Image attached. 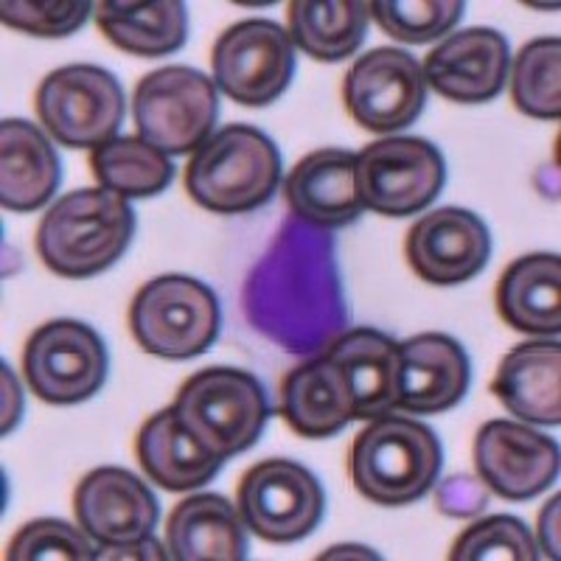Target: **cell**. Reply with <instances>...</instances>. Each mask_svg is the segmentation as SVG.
I'll use <instances>...</instances> for the list:
<instances>
[{
    "label": "cell",
    "mask_w": 561,
    "mask_h": 561,
    "mask_svg": "<svg viewBox=\"0 0 561 561\" xmlns=\"http://www.w3.org/2000/svg\"><path fill=\"white\" fill-rule=\"evenodd\" d=\"M129 199L107 188H77L45 210L37 228V255L59 278L102 275L129 250L135 237Z\"/></svg>",
    "instance_id": "cell-1"
},
{
    "label": "cell",
    "mask_w": 561,
    "mask_h": 561,
    "mask_svg": "<svg viewBox=\"0 0 561 561\" xmlns=\"http://www.w3.org/2000/svg\"><path fill=\"white\" fill-rule=\"evenodd\" d=\"M408 264L424 284L458 287L478 278L491 259L489 225L469 208L444 205L421 214L404 242Z\"/></svg>",
    "instance_id": "cell-14"
},
{
    "label": "cell",
    "mask_w": 561,
    "mask_h": 561,
    "mask_svg": "<svg viewBox=\"0 0 561 561\" xmlns=\"http://www.w3.org/2000/svg\"><path fill=\"white\" fill-rule=\"evenodd\" d=\"M110 354L102 334L82 320H48L37 325L23 351V374L37 399L73 408L107 382Z\"/></svg>",
    "instance_id": "cell-10"
},
{
    "label": "cell",
    "mask_w": 561,
    "mask_h": 561,
    "mask_svg": "<svg viewBox=\"0 0 561 561\" xmlns=\"http://www.w3.org/2000/svg\"><path fill=\"white\" fill-rule=\"evenodd\" d=\"M96 542L90 539L82 525H70L65 519L43 517L26 523L7 548L9 561H93Z\"/></svg>",
    "instance_id": "cell-32"
},
{
    "label": "cell",
    "mask_w": 561,
    "mask_h": 561,
    "mask_svg": "<svg viewBox=\"0 0 561 561\" xmlns=\"http://www.w3.org/2000/svg\"><path fill=\"white\" fill-rule=\"evenodd\" d=\"M497 312L514 332L530 337H559L561 332V259L528 253L503 270L497 284Z\"/></svg>",
    "instance_id": "cell-24"
},
{
    "label": "cell",
    "mask_w": 561,
    "mask_h": 561,
    "mask_svg": "<svg viewBox=\"0 0 561 561\" xmlns=\"http://www.w3.org/2000/svg\"><path fill=\"white\" fill-rule=\"evenodd\" d=\"M73 511L99 548L154 534L160 519L154 491L124 466H99L84 474L73 491Z\"/></svg>",
    "instance_id": "cell-17"
},
{
    "label": "cell",
    "mask_w": 561,
    "mask_h": 561,
    "mask_svg": "<svg viewBox=\"0 0 561 561\" xmlns=\"http://www.w3.org/2000/svg\"><path fill=\"white\" fill-rule=\"evenodd\" d=\"M491 393L523 424L559 427L561 424V343L539 337L519 343L500 359Z\"/></svg>",
    "instance_id": "cell-19"
},
{
    "label": "cell",
    "mask_w": 561,
    "mask_h": 561,
    "mask_svg": "<svg viewBox=\"0 0 561 561\" xmlns=\"http://www.w3.org/2000/svg\"><path fill=\"white\" fill-rule=\"evenodd\" d=\"M474 469L485 489L508 503H528L559 480L561 453L550 435L511 419H491L474 438Z\"/></svg>",
    "instance_id": "cell-13"
},
{
    "label": "cell",
    "mask_w": 561,
    "mask_h": 561,
    "mask_svg": "<svg viewBox=\"0 0 561 561\" xmlns=\"http://www.w3.org/2000/svg\"><path fill=\"white\" fill-rule=\"evenodd\" d=\"M138 135L160 152L194 154L217 133L219 88L188 65H169L140 79L133 96Z\"/></svg>",
    "instance_id": "cell-7"
},
{
    "label": "cell",
    "mask_w": 561,
    "mask_h": 561,
    "mask_svg": "<svg viewBox=\"0 0 561 561\" xmlns=\"http://www.w3.org/2000/svg\"><path fill=\"white\" fill-rule=\"evenodd\" d=\"M214 84L242 107L278 102L295 79L298 57L289 32L267 18L225 28L210 54Z\"/></svg>",
    "instance_id": "cell-11"
},
{
    "label": "cell",
    "mask_w": 561,
    "mask_h": 561,
    "mask_svg": "<svg viewBox=\"0 0 561 561\" xmlns=\"http://www.w3.org/2000/svg\"><path fill=\"white\" fill-rule=\"evenodd\" d=\"M447 185V160L427 138L388 135L357 152V188L363 205L379 217L424 214Z\"/></svg>",
    "instance_id": "cell-8"
},
{
    "label": "cell",
    "mask_w": 561,
    "mask_h": 561,
    "mask_svg": "<svg viewBox=\"0 0 561 561\" xmlns=\"http://www.w3.org/2000/svg\"><path fill=\"white\" fill-rule=\"evenodd\" d=\"M489 494L485 483L472 474H453L438 485L435 503H438L440 514H447L453 519H469L483 514L489 505Z\"/></svg>",
    "instance_id": "cell-34"
},
{
    "label": "cell",
    "mask_w": 561,
    "mask_h": 561,
    "mask_svg": "<svg viewBox=\"0 0 561 561\" xmlns=\"http://www.w3.org/2000/svg\"><path fill=\"white\" fill-rule=\"evenodd\" d=\"M222 329L217 293L192 275H158L129 304V332L140 348L160 359L185 363L214 348Z\"/></svg>",
    "instance_id": "cell-5"
},
{
    "label": "cell",
    "mask_w": 561,
    "mask_h": 561,
    "mask_svg": "<svg viewBox=\"0 0 561 561\" xmlns=\"http://www.w3.org/2000/svg\"><path fill=\"white\" fill-rule=\"evenodd\" d=\"M174 413L183 427L219 460H230L259 444L270 419L267 390L250 370L217 365L180 385Z\"/></svg>",
    "instance_id": "cell-4"
},
{
    "label": "cell",
    "mask_w": 561,
    "mask_h": 561,
    "mask_svg": "<svg viewBox=\"0 0 561 561\" xmlns=\"http://www.w3.org/2000/svg\"><path fill=\"white\" fill-rule=\"evenodd\" d=\"M427 88L455 104H489L508 84L511 48L505 34L472 26L440 39L421 62Z\"/></svg>",
    "instance_id": "cell-15"
},
{
    "label": "cell",
    "mask_w": 561,
    "mask_h": 561,
    "mask_svg": "<svg viewBox=\"0 0 561 561\" xmlns=\"http://www.w3.org/2000/svg\"><path fill=\"white\" fill-rule=\"evenodd\" d=\"M280 419L300 438L325 440L343 433L351 421H357L343 368L320 354L289 370L280 385Z\"/></svg>",
    "instance_id": "cell-20"
},
{
    "label": "cell",
    "mask_w": 561,
    "mask_h": 561,
    "mask_svg": "<svg viewBox=\"0 0 561 561\" xmlns=\"http://www.w3.org/2000/svg\"><path fill=\"white\" fill-rule=\"evenodd\" d=\"M444 447L430 424L393 413L368 421L351 447V480L368 503L402 508L438 483Z\"/></svg>",
    "instance_id": "cell-2"
},
{
    "label": "cell",
    "mask_w": 561,
    "mask_h": 561,
    "mask_svg": "<svg viewBox=\"0 0 561 561\" xmlns=\"http://www.w3.org/2000/svg\"><path fill=\"white\" fill-rule=\"evenodd\" d=\"M135 455L149 480L167 491H194L217 478L225 460L208 449L183 427L174 408H163L149 415L135 438Z\"/></svg>",
    "instance_id": "cell-23"
},
{
    "label": "cell",
    "mask_w": 561,
    "mask_h": 561,
    "mask_svg": "<svg viewBox=\"0 0 561 561\" xmlns=\"http://www.w3.org/2000/svg\"><path fill=\"white\" fill-rule=\"evenodd\" d=\"M62 183V163L51 135L26 118L0 124V203L12 214L45 208Z\"/></svg>",
    "instance_id": "cell-21"
},
{
    "label": "cell",
    "mask_w": 561,
    "mask_h": 561,
    "mask_svg": "<svg viewBox=\"0 0 561 561\" xmlns=\"http://www.w3.org/2000/svg\"><path fill=\"white\" fill-rule=\"evenodd\" d=\"M343 102L363 129L393 135L424 113L427 79L419 59L404 48H374L354 59L345 73Z\"/></svg>",
    "instance_id": "cell-12"
},
{
    "label": "cell",
    "mask_w": 561,
    "mask_h": 561,
    "mask_svg": "<svg viewBox=\"0 0 561 561\" xmlns=\"http://www.w3.org/2000/svg\"><path fill=\"white\" fill-rule=\"evenodd\" d=\"M334 561V559H382L377 550L365 548V545H334L325 553H320V561Z\"/></svg>",
    "instance_id": "cell-38"
},
{
    "label": "cell",
    "mask_w": 561,
    "mask_h": 561,
    "mask_svg": "<svg viewBox=\"0 0 561 561\" xmlns=\"http://www.w3.org/2000/svg\"><path fill=\"white\" fill-rule=\"evenodd\" d=\"M472 385V363L453 334L424 332L399 343L396 413L440 415L458 408Z\"/></svg>",
    "instance_id": "cell-16"
},
{
    "label": "cell",
    "mask_w": 561,
    "mask_h": 561,
    "mask_svg": "<svg viewBox=\"0 0 561 561\" xmlns=\"http://www.w3.org/2000/svg\"><path fill=\"white\" fill-rule=\"evenodd\" d=\"M34 107L43 129L59 147L99 149L118 138L127 115V96L113 70L73 62L51 70L39 82Z\"/></svg>",
    "instance_id": "cell-6"
},
{
    "label": "cell",
    "mask_w": 561,
    "mask_h": 561,
    "mask_svg": "<svg viewBox=\"0 0 561 561\" xmlns=\"http://www.w3.org/2000/svg\"><path fill=\"white\" fill-rule=\"evenodd\" d=\"M284 160L275 140L253 124H228L185 167V192L199 208L237 217L267 205L280 188Z\"/></svg>",
    "instance_id": "cell-3"
},
{
    "label": "cell",
    "mask_w": 561,
    "mask_h": 561,
    "mask_svg": "<svg viewBox=\"0 0 561 561\" xmlns=\"http://www.w3.org/2000/svg\"><path fill=\"white\" fill-rule=\"evenodd\" d=\"M93 14L99 32L129 57H172L188 39V7L183 0H104Z\"/></svg>",
    "instance_id": "cell-26"
},
{
    "label": "cell",
    "mask_w": 561,
    "mask_h": 561,
    "mask_svg": "<svg viewBox=\"0 0 561 561\" xmlns=\"http://www.w3.org/2000/svg\"><path fill=\"white\" fill-rule=\"evenodd\" d=\"M323 354L343 368L359 421H374L379 415L393 413L399 343L390 334L370 325H357L340 334Z\"/></svg>",
    "instance_id": "cell-25"
},
{
    "label": "cell",
    "mask_w": 561,
    "mask_h": 561,
    "mask_svg": "<svg viewBox=\"0 0 561 561\" xmlns=\"http://www.w3.org/2000/svg\"><path fill=\"white\" fill-rule=\"evenodd\" d=\"M511 102L536 122L561 118V39L536 37L511 57Z\"/></svg>",
    "instance_id": "cell-29"
},
{
    "label": "cell",
    "mask_w": 561,
    "mask_h": 561,
    "mask_svg": "<svg viewBox=\"0 0 561 561\" xmlns=\"http://www.w3.org/2000/svg\"><path fill=\"white\" fill-rule=\"evenodd\" d=\"M453 561H536V539L528 525L511 514H491L460 530L449 550Z\"/></svg>",
    "instance_id": "cell-31"
},
{
    "label": "cell",
    "mask_w": 561,
    "mask_h": 561,
    "mask_svg": "<svg viewBox=\"0 0 561 561\" xmlns=\"http://www.w3.org/2000/svg\"><path fill=\"white\" fill-rule=\"evenodd\" d=\"M99 561H113V559H169V550L154 539L152 534L140 536L135 542H124V545H107V548L96 550Z\"/></svg>",
    "instance_id": "cell-35"
},
{
    "label": "cell",
    "mask_w": 561,
    "mask_h": 561,
    "mask_svg": "<svg viewBox=\"0 0 561 561\" xmlns=\"http://www.w3.org/2000/svg\"><path fill=\"white\" fill-rule=\"evenodd\" d=\"M463 0H374L370 18L388 37L404 45L444 39L463 20Z\"/></svg>",
    "instance_id": "cell-30"
},
{
    "label": "cell",
    "mask_w": 561,
    "mask_h": 561,
    "mask_svg": "<svg viewBox=\"0 0 561 561\" xmlns=\"http://www.w3.org/2000/svg\"><path fill=\"white\" fill-rule=\"evenodd\" d=\"M237 508L250 534L270 545L304 542L325 517V491L307 466L289 458L259 460L242 474Z\"/></svg>",
    "instance_id": "cell-9"
},
{
    "label": "cell",
    "mask_w": 561,
    "mask_h": 561,
    "mask_svg": "<svg viewBox=\"0 0 561 561\" xmlns=\"http://www.w3.org/2000/svg\"><path fill=\"white\" fill-rule=\"evenodd\" d=\"M559 505L561 500L556 494L539 514V542H536L539 559H559Z\"/></svg>",
    "instance_id": "cell-36"
},
{
    "label": "cell",
    "mask_w": 561,
    "mask_h": 561,
    "mask_svg": "<svg viewBox=\"0 0 561 561\" xmlns=\"http://www.w3.org/2000/svg\"><path fill=\"white\" fill-rule=\"evenodd\" d=\"M96 12L88 0H48V3H32V0H3L0 3V20L3 26L32 37H70L88 23L90 14Z\"/></svg>",
    "instance_id": "cell-33"
},
{
    "label": "cell",
    "mask_w": 561,
    "mask_h": 561,
    "mask_svg": "<svg viewBox=\"0 0 561 561\" xmlns=\"http://www.w3.org/2000/svg\"><path fill=\"white\" fill-rule=\"evenodd\" d=\"M20 413H23V396H20V385L9 365L3 363V435L12 433L18 427Z\"/></svg>",
    "instance_id": "cell-37"
},
{
    "label": "cell",
    "mask_w": 561,
    "mask_h": 561,
    "mask_svg": "<svg viewBox=\"0 0 561 561\" xmlns=\"http://www.w3.org/2000/svg\"><path fill=\"white\" fill-rule=\"evenodd\" d=\"M90 169L102 188L124 199L158 197L174 180L172 158L140 135H118L93 149Z\"/></svg>",
    "instance_id": "cell-28"
},
{
    "label": "cell",
    "mask_w": 561,
    "mask_h": 561,
    "mask_svg": "<svg viewBox=\"0 0 561 561\" xmlns=\"http://www.w3.org/2000/svg\"><path fill=\"white\" fill-rule=\"evenodd\" d=\"M293 217L320 230L357 222L365 210L357 188V154L340 147L314 149L284 180Z\"/></svg>",
    "instance_id": "cell-18"
},
{
    "label": "cell",
    "mask_w": 561,
    "mask_h": 561,
    "mask_svg": "<svg viewBox=\"0 0 561 561\" xmlns=\"http://www.w3.org/2000/svg\"><path fill=\"white\" fill-rule=\"evenodd\" d=\"M167 550L174 561H244L250 556L248 525L222 494H192L169 514Z\"/></svg>",
    "instance_id": "cell-22"
},
{
    "label": "cell",
    "mask_w": 561,
    "mask_h": 561,
    "mask_svg": "<svg viewBox=\"0 0 561 561\" xmlns=\"http://www.w3.org/2000/svg\"><path fill=\"white\" fill-rule=\"evenodd\" d=\"M370 23V3L363 0H293L289 37L295 51L314 62H343L359 51Z\"/></svg>",
    "instance_id": "cell-27"
}]
</instances>
